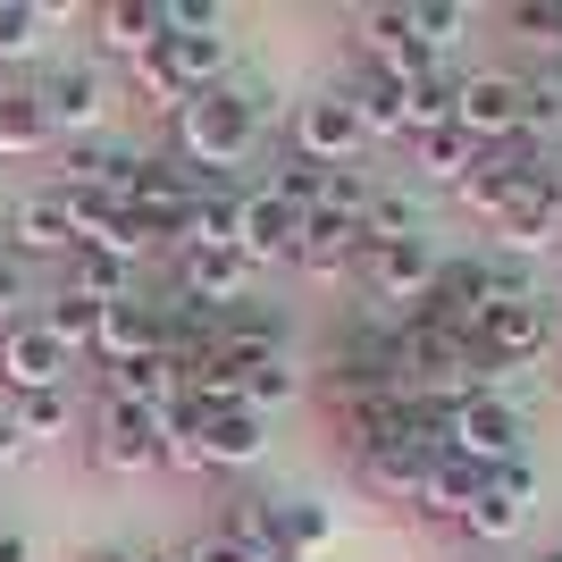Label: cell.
<instances>
[{"mask_svg":"<svg viewBox=\"0 0 562 562\" xmlns=\"http://www.w3.org/2000/svg\"><path fill=\"white\" fill-rule=\"evenodd\" d=\"M260 143V93L252 85H211L177 110V160L202 177V168H244V151Z\"/></svg>","mask_w":562,"mask_h":562,"instance_id":"1","label":"cell"},{"mask_svg":"<svg viewBox=\"0 0 562 562\" xmlns=\"http://www.w3.org/2000/svg\"><path fill=\"white\" fill-rule=\"evenodd\" d=\"M470 352H479V370H529V361H546L554 352V303H538V294H520V303H495L479 328H470Z\"/></svg>","mask_w":562,"mask_h":562,"instance_id":"2","label":"cell"},{"mask_svg":"<svg viewBox=\"0 0 562 562\" xmlns=\"http://www.w3.org/2000/svg\"><path fill=\"white\" fill-rule=\"evenodd\" d=\"M529 513H538V470H529V462H504V470H487L479 504L462 513V538H470V554H495V546H513L520 529H529Z\"/></svg>","mask_w":562,"mask_h":562,"instance_id":"3","label":"cell"},{"mask_svg":"<svg viewBox=\"0 0 562 562\" xmlns=\"http://www.w3.org/2000/svg\"><path fill=\"white\" fill-rule=\"evenodd\" d=\"M538 177H554V168H546V143H529V135L487 143V151H479V168H470V186H462V202H470V218H487V227H495V218L513 211Z\"/></svg>","mask_w":562,"mask_h":562,"instance_id":"4","label":"cell"},{"mask_svg":"<svg viewBox=\"0 0 562 562\" xmlns=\"http://www.w3.org/2000/svg\"><path fill=\"white\" fill-rule=\"evenodd\" d=\"M453 126H462L479 151H487V143H513L520 126H529V76H504V68L462 76V85H453Z\"/></svg>","mask_w":562,"mask_h":562,"instance_id":"5","label":"cell"},{"mask_svg":"<svg viewBox=\"0 0 562 562\" xmlns=\"http://www.w3.org/2000/svg\"><path fill=\"white\" fill-rule=\"evenodd\" d=\"M352 43H361L370 76H395V85L446 76V50H428L420 34H412V9H361V18H352Z\"/></svg>","mask_w":562,"mask_h":562,"instance_id":"6","label":"cell"},{"mask_svg":"<svg viewBox=\"0 0 562 562\" xmlns=\"http://www.w3.org/2000/svg\"><path fill=\"white\" fill-rule=\"evenodd\" d=\"M34 101H43V126H50V135L93 143L101 126H110V101H117V85H110L101 68H50L43 85H34Z\"/></svg>","mask_w":562,"mask_h":562,"instance_id":"7","label":"cell"},{"mask_svg":"<svg viewBox=\"0 0 562 562\" xmlns=\"http://www.w3.org/2000/svg\"><path fill=\"white\" fill-rule=\"evenodd\" d=\"M361 151H370V126H361V110H352V93H311L303 110H294V160L352 168Z\"/></svg>","mask_w":562,"mask_h":562,"instance_id":"8","label":"cell"},{"mask_svg":"<svg viewBox=\"0 0 562 562\" xmlns=\"http://www.w3.org/2000/svg\"><path fill=\"white\" fill-rule=\"evenodd\" d=\"M453 420V453H462V462H479V470H504V462H520V437H529V428H520V403L513 395H470V403H453L446 412Z\"/></svg>","mask_w":562,"mask_h":562,"instance_id":"9","label":"cell"},{"mask_svg":"<svg viewBox=\"0 0 562 562\" xmlns=\"http://www.w3.org/2000/svg\"><path fill=\"white\" fill-rule=\"evenodd\" d=\"M352 278L370 285V303H437V278H446V260L428 252V244H361L352 260Z\"/></svg>","mask_w":562,"mask_h":562,"instance_id":"10","label":"cell"},{"mask_svg":"<svg viewBox=\"0 0 562 562\" xmlns=\"http://www.w3.org/2000/svg\"><path fill=\"white\" fill-rule=\"evenodd\" d=\"M68 370H76V352L59 345L43 319H9V336H0V386H9V403L68 386Z\"/></svg>","mask_w":562,"mask_h":562,"instance_id":"11","label":"cell"},{"mask_svg":"<svg viewBox=\"0 0 562 562\" xmlns=\"http://www.w3.org/2000/svg\"><path fill=\"white\" fill-rule=\"evenodd\" d=\"M93 462L117 470V479H135V470H160V412H143V403H110L101 395L93 412Z\"/></svg>","mask_w":562,"mask_h":562,"instance_id":"12","label":"cell"},{"mask_svg":"<svg viewBox=\"0 0 562 562\" xmlns=\"http://www.w3.org/2000/svg\"><path fill=\"white\" fill-rule=\"evenodd\" d=\"M294 244H303V211H285L269 186H244L235 193V252L252 260H294Z\"/></svg>","mask_w":562,"mask_h":562,"instance_id":"13","label":"cell"},{"mask_svg":"<svg viewBox=\"0 0 562 562\" xmlns=\"http://www.w3.org/2000/svg\"><path fill=\"white\" fill-rule=\"evenodd\" d=\"M76 252V211L68 193H25L18 211H9V260H68Z\"/></svg>","mask_w":562,"mask_h":562,"instance_id":"14","label":"cell"},{"mask_svg":"<svg viewBox=\"0 0 562 562\" xmlns=\"http://www.w3.org/2000/svg\"><path fill=\"white\" fill-rule=\"evenodd\" d=\"M186 412V403H177ZM193 437H202V462L211 470H252L269 453V420H260L252 403H227V412H186Z\"/></svg>","mask_w":562,"mask_h":562,"instance_id":"15","label":"cell"},{"mask_svg":"<svg viewBox=\"0 0 562 562\" xmlns=\"http://www.w3.org/2000/svg\"><path fill=\"white\" fill-rule=\"evenodd\" d=\"M495 244L513 252V269H520V260H538V252H554V244H562V177H538V186L520 193L513 211L495 218Z\"/></svg>","mask_w":562,"mask_h":562,"instance_id":"16","label":"cell"},{"mask_svg":"<svg viewBox=\"0 0 562 562\" xmlns=\"http://www.w3.org/2000/svg\"><path fill=\"white\" fill-rule=\"evenodd\" d=\"M244 285H252V260L235 252H177V294H186L193 311H211V319H227L235 303H244Z\"/></svg>","mask_w":562,"mask_h":562,"instance_id":"17","label":"cell"},{"mask_svg":"<svg viewBox=\"0 0 562 562\" xmlns=\"http://www.w3.org/2000/svg\"><path fill=\"white\" fill-rule=\"evenodd\" d=\"M151 352H168V319L160 303H110L101 311V336H93V361L101 370H126V361H151Z\"/></svg>","mask_w":562,"mask_h":562,"instance_id":"18","label":"cell"},{"mask_svg":"<svg viewBox=\"0 0 562 562\" xmlns=\"http://www.w3.org/2000/svg\"><path fill=\"white\" fill-rule=\"evenodd\" d=\"M135 168L143 151H126V143H68L59 151V193H110V202H126L135 193Z\"/></svg>","mask_w":562,"mask_h":562,"instance_id":"19","label":"cell"},{"mask_svg":"<svg viewBox=\"0 0 562 562\" xmlns=\"http://www.w3.org/2000/svg\"><path fill=\"white\" fill-rule=\"evenodd\" d=\"M160 0H101L93 9V43L110 50V59H126V68H135L143 50H160Z\"/></svg>","mask_w":562,"mask_h":562,"instance_id":"20","label":"cell"},{"mask_svg":"<svg viewBox=\"0 0 562 562\" xmlns=\"http://www.w3.org/2000/svg\"><path fill=\"white\" fill-rule=\"evenodd\" d=\"M479 487H487V470H479V462L437 453V462H428V487H420V504H412V513H420V520H453V529H462V513L479 504Z\"/></svg>","mask_w":562,"mask_h":562,"instance_id":"21","label":"cell"},{"mask_svg":"<svg viewBox=\"0 0 562 562\" xmlns=\"http://www.w3.org/2000/svg\"><path fill=\"white\" fill-rule=\"evenodd\" d=\"M352 260H361V218L311 211V218H303V244H294V269L328 278V269H352Z\"/></svg>","mask_w":562,"mask_h":562,"instance_id":"22","label":"cell"},{"mask_svg":"<svg viewBox=\"0 0 562 562\" xmlns=\"http://www.w3.org/2000/svg\"><path fill=\"white\" fill-rule=\"evenodd\" d=\"M160 68L186 93H211V85H227V34H160Z\"/></svg>","mask_w":562,"mask_h":562,"instance_id":"23","label":"cell"},{"mask_svg":"<svg viewBox=\"0 0 562 562\" xmlns=\"http://www.w3.org/2000/svg\"><path fill=\"white\" fill-rule=\"evenodd\" d=\"M177 395H186V361H177V352H151V361H126V370H110V403L168 412Z\"/></svg>","mask_w":562,"mask_h":562,"instance_id":"24","label":"cell"},{"mask_svg":"<svg viewBox=\"0 0 562 562\" xmlns=\"http://www.w3.org/2000/svg\"><path fill=\"white\" fill-rule=\"evenodd\" d=\"M269 520H278V554L285 562H311L319 546L336 538V513L311 504V495H269Z\"/></svg>","mask_w":562,"mask_h":562,"instance_id":"25","label":"cell"},{"mask_svg":"<svg viewBox=\"0 0 562 562\" xmlns=\"http://www.w3.org/2000/svg\"><path fill=\"white\" fill-rule=\"evenodd\" d=\"M412 168H420L428 186H470V168H479V143L462 135V126H428V135H412Z\"/></svg>","mask_w":562,"mask_h":562,"instance_id":"26","label":"cell"},{"mask_svg":"<svg viewBox=\"0 0 562 562\" xmlns=\"http://www.w3.org/2000/svg\"><path fill=\"white\" fill-rule=\"evenodd\" d=\"M50 126H43V101L34 85H0V160H25V151H43Z\"/></svg>","mask_w":562,"mask_h":562,"instance_id":"27","label":"cell"},{"mask_svg":"<svg viewBox=\"0 0 562 562\" xmlns=\"http://www.w3.org/2000/svg\"><path fill=\"white\" fill-rule=\"evenodd\" d=\"M428 462H437V453L386 446V453H361V479H370L378 495H403V504H420V487H428Z\"/></svg>","mask_w":562,"mask_h":562,"instance_id":"28","label":"cell"},{"mask_svg":"<svg viewBox=\"0 0 562 562\" xmlns=\"http://www.w3.org/2000/svg\"><path fill=\"white\" fill-rule=\"evenodd\" d=\"M352 110H361V126H370V143L412 135V110H403V85H395V76H361V85H352Z\"/></svg>","mask_w":562,"mask_h":562,"instance_id":"29","label":"cell"},{"mask_svg":"<svg viewBox=\"0 0 562 562\" xmlns=\"http://www.w3.org/2000/svg\"><path fill=\"white\" fill-rule=\"evenodd\" d=\"M361 244H428L420 202H412V193H386V186H378V202L361 211Z\"/></svg>","mask_w":562,"mask_h":562,"instance_id":"30","label":"cell"},{"mask_svg":"<svg viewBox=\"0 0 562 562\" xmlns=\"http://www.w3.org/2000/svg\"><path fill=\"white\" fill-rule=\"evenodd\" d=\"M126 278L135 269H117L110 252H68V278H59V294H85V303H126Z\"/></svg>","mask_w":562,"mask_h":562,"instance_id":"31","label":"cell"},{"mask_svg":"<svg viewBox=\"0 0 562 562\" xmlns=\"http://www.w3.org/2000/svg\"><path fill=\"white\" fill-rule=\"evenodd\" d=\"M68 9H50V0H0V59H25V50L43 43V25H59Z\"/></svg>","mask_w":562,"mask_h":562,"instance_id":"32","label":"cell"},{"mask_svg":"<svg viewBox=\"0 0 562 562\" xmlns=\"http://www.w3.org/2000/svg\"><path fill=\"white\" fill-rule=\"evenodd\" d=\"M34 319H43V328L59 336L68 352H93V336H101V303H85V294H50Z\"/></svg>","mask_w":562,"mask_h":562,"instance_id":"33","label":"cell"},{"mask_svg":"<svg viewBox=\"0 0 562 562\" xmlns=\"http://www.w3.org/2000/svg\"><path fill=\"white\" fill-rule=\"evenodd\" d=\"M9 412H18V428L34 437V446H50V437H68V428H76V395H68V386H50V395H18Z\"/></svg>","mask_w":562,"mask_h":562,"instance_id":"34","label":"cell"},{"mask_svg":"<svg viewBox=\"0 0 562 562\" xmlns=\"http://www.w3.org/2000/svg\"><path fill=\"white\" fill-rule=\"evenodd\" d=\"M294 395H303V370H294V361H285V352H278V361H260V370L244 378V403H252L260 420H269V412H278V403H294Z\"/></svg>","mask_w":562,"mask_h":562,"instance_id":"35","label":"cell"},{"mask_svg":"<svg viewBox=\"0 0 562 562\" xmlns=\"http://www.w3.org/2000/svg\"><path fill=\"white\" fill-rule=\"evenodd\" d=\"M412 34H420L428 50H453L470 34V9L462 0H412Z\"/></svg>","mask_w":562,"mask_h":562,"instance_id":"36","label":"cell"},{"mask_svg":"<svg viewBox=\"0 0 562 562\" xmlns=\"http://www.w3.org/2000/svg\"><path fill=\"white\" fill-rule=\"evenodd\" d=\"M378 202V186L361 177V168H328V186H319V211H336V218H361Z\"/></svg>","mask_w":562,"mask_h":562,"instance_id":"37","label":"cell"},{"mask_svg":"<svg viewBox=\"0 0 562 562\" xmlns=\"http://www.w3.org/2000/svg\"><path fill=\"white\" fill-rule=\"evenodd\" d=\"M504 25L546 43V50H562V0H520V9H504Z\"/></svg>","mask_w":562,"mask_h":562,"instance_id":"38","label":"cell"},{"mask_svg":"<svg viewBox=\"0 0 562 562\" xmlns=\"http://www.w3.org/2000/svg\"><path fill=\"white\" fill-rule=\"evenodd\" d=\"M25 303H34V285H25V260L0 252V319H18Z\"/></svg>","mask_w":562,"mask_h":562,"instance_id":"39","label":"cell"},{"mask_svg":"<svg viewBox=\"0 0 562 562\" xmlns=\"http://www.w3.org/2000/svg\"><path fill=\"white\" fill-rule=\"evenodd\" d=\"M25 453H34V437H25V428H18V412L0 403V470H9V462H25Z\"/></svg>","mask_w":562,"mask_h":562,"instance_id":"40","label":"cell"},{"mask_svg":"<svg viewBox=\"0 0 562 562\" xmlns=\"http://www.w3.org/2000/svg\"><path fill=\"white\" fill-rule=\"evenodd\" d=\"M186 562H252V554H244L235 538H218V529H211L202 546H186Z\"/></svg>","mask_w":562,"mask_h":562,"instance_id":"41","label":"cell"},{"mask_svg":"<svg viewBox=\"0 0 562 562\" xmlns=\"http://www.w3.org/2000/svg\"><path fill=\"white\" fill-rule=\"evenodd\" d=\"M0 562H43V546L25 538V529H0Z\"/></svg>","mask_w":562,"mask_h":562,"instance_id":"42","label":"cell"},{"mask_svg":"<svg viewBox=\"0 0 562 562\" xmlns=\"http://www.w3.org/2000/svg\"><path fill=\"white\" fill-rule=\"evenodd\" d=\"M143 562H186V554H143Z\"/></svg>","mask_w":562,"mask_h":562,"instance_id":"43","label":"cell"},{"mask_svg":"<svg viewBox=\"0 0 562 562\" xmlns=\"http://www.w3.org/2000/svg\"><path fill=\"white\" fill-rule=\"evenodd\" d=\"M462 562H504V554H462Z\"/></svg>","mask_w":562,"mask_h":562,"instance_id":"44","label":"cell"},{"mask_svg":"<svg viewBox=\"0 0 562 562\" xmlns=\"http://www.w3.org/2000/svg\"><path fill=\"white\" fill-rule=\"evenodd\" d=\"M554 311H562V294H554Z\"/></svg>","mask_w":562,"mask_h":562,"instance_id":"45","label":"cell"},{"mask_svg":"<svg viewBox=\"0 0 562 562\" xmlns=\"http://www.w3.org/2000/svg\"><path fill=\"white\" fill-rule=\"evenodd\" d=\"M554 562H562V546H554Z\"/></svg>","mask_w":562,"mask_h":562,"instance_id":"46","label":"cell"},{"mask_svg":"<svg viewBox=\"0 0 562 562\" xmlns=\"http://www.w3.org/2000/svg\"><path fill=\"white\" fill-rule=\"evenodd\" d=\"M554 177H562V168H554Z\"/></svg>","mask_w":562,"mask_h":562,"instance_id":"47","label":"cell"},{"mask_svg":"<svg viewBox=\"0 0 562 562\" xmlns=\"http://www.w3.org/2000/svg\"><path fill=\"white\" fill-rule=\"evenodd\" d=\"M546 562H554V554H546Z\"/></svg>","mask_w":562,"mask_h":562,"instance_id":"48","label":"cell"}]
</instances>
